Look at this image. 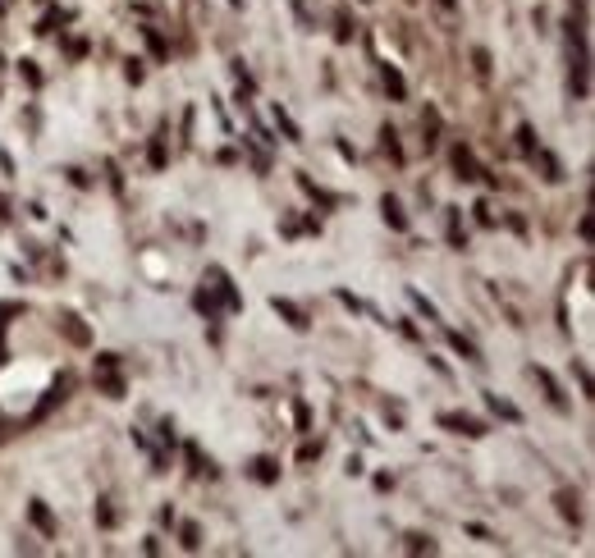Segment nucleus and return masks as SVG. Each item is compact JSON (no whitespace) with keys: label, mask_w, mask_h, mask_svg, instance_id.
I'll return each instance as SVG.
<instances>
[{"label":"nucleus","mask_w":595,"mask_h":558,"mask_svg":"<svg viewBox=\"0 0 595 558\" xmlns=\"http://www.w3.org/2000/svg\"><path fill=\"white\" fill-rule=\"evenodd\" d=\"M193 306H197L206 320H215L220 311H238L243 306V297H238V288H234V279H229L225 265H211V270L202 274V288L193 293Z\"/></svg>","instance_id":"f257e3e1"},{"label":"nucleus","mask_w":595,"mask_h":558,"mask_svg":"<svg viewBox=\"0 0 595 558\" xmlns=\"http://www.w3.org/2000/svg\"><path fill=\"white\" fill-rule=\"evenodd\" d=\"M435 421H440V426L449 430V435H467V439L490 435V430H485V421H476V416H463V412H440Z\"/></svg>","instance_id":"f03ea898"},{"label":"nucleus","mask_w":595,"mask_h":558,"mask_svg":"<svg viewBox=\"0 0 595 558\" xmlns=\"http://www.w3.org/2000/svg\"><path fill=\"white\" fill-rule=\"evenodd\" d=\"M247 476H252L256 485H275L279 481V462L275 458H252L247 462Z\"/></svg>","instance_id":"7ed1b4c3"},{"label":"nucleus","mask_w":595,"mask_h":558,"mask_svg":"<svg viewBox=\"0 0 595 558\" xmlns=\"http://www.w3.org/2000/svg\"><path fill=\"white\" fill-rule=\"evenodd\" d=\"M453 170H458V179H481L485 174L481 165H476L472 147H453Z\"/></svg>","instance_id":"20e7f679"},{"label":"nucleus","mask_w":595,"mask_h":558,"mask_svg":"<svg viewBox=\"0 0 595 558\" xmlns=\"http://www.w3.org/2000/svg\"><path fill=\"white\" fill-rule=\"evenodd\" d=\"M60 329H65V339H69V343H78V348H88V343H92L88 325H83V320H78L74 311H65V316H60Z\"/></svg>","instance_id":"39448f33"},{"label":"nucleus","mask_w":595,"mask_h":558,"mask_svg":"<svg viewBox=\"0 0 595 558\" xmlns=\"http://www.w3.org/2000/svg\"><path fill=\"white\" fill-rule=\"evenodd\" d=\"M531 375H536V380H540V389H545V398H550V403H554V407H559V412H563V407H568V398H563L559 380H554V375L545 371V366H531Z\"/></svg>","instance_id":"423d86ee"},{"label":"nucleus","mask_w":595,"mask_h":558,"mask_svg":"<svg viewBox=\"0 0 595 558\" xmlns=\"http://www.w3.org/2000/svg\"><path fill=\"white\" fill-rule=\"evenodd\" d=\"M28 517H33V526L42 531V536H56V531H60V522L51 517V508H46L42 499H33V504H28Z\"/></svg>","instance_id":"0eeeda50"},{"label":"nucleus","mask_w":595,"mask_h":558,"mask_svg":"<svg viewBox=\"0 0 595 558\" xmlns=\"http://www.w3.org/2000/svg\"><path fill=\"white\" fill-rule=\"evenodd\" d=\"M270 306H275V316H284L293 329H307V316H302V306H293L288 297H270Z\"/></svg>","instance_id":"6e6552de"},{"label":"nucleus","mask_w":595,"mask_h":558,"mask_svg":"<svg viewBox=\"0 0 595 558\" xmlns=\"http://www.w3.org/2000/svg\"><path fill=\"white\" fill-rule=\"evenodd\" d=\"M380 215H385V224H389V229H398V233L408 229V215H403V206H398L394 197H380Z\"/></svg>","instance_id":"1a4fd4ad"},{"label":"nucleus","mask_w":595,"mask_h":558,"mask_svg":"<svg viewBox=\"0 0 595 558\" xmlns=\"http://www.w3.org/2000/svg\"><path fill=\"white\" fill-rule=\"evenodd\" d=\"M380 78H385V92H389L394 101H403V97H408V83H403V74H398L394 65H380Z\"/></svg>","instance_id":"9d476101"},{"label":"nucleus","mask_w":595,"mask_h":558,"mask_svg":"<svg viewBox=\"0 0 595 558\" xmlns=\"http://www.w3.org/2000/svg\"><path fill=\"white\" fill-rule=\"evenodd\" d=\"M19 302H0V366L10 361V348H5V329H10V316H19Z\"/></svg>","instance_id":"9b49d317"},{"label":"nucleus","mask_w":595,"mask_h":558,"mask_svg":"<svg viewBox=\"0 0 595 558\" xmlns=\"http://www.w3.org/2000/svg\"><path fill=\"white\" fill-rule=\"evenodd\" d=\"M485 407H490V412L499 416V421H522V412L513 403H508V398H499V394H485Z\"/></svg>","instance_id":"f8f14e48"},{"label":"nucleus","mask_w":595,"mask_h":558,"mask_svg":"<svg viewBox=\"0 0 595 558\" xmlns=\"http://www.w3.org/2000/svg\"><path fill=\"white\" fill-rule=\"evenodd\" d=\"M97 389H106L111 398H124V380L115 375V366H101L97 371Z\"/></svg>","instance_id":"ddd939ff"},{"label":"nucleus","mask_w":595,"mask_h":558,"mask_svg":"<svg viewBox=\"0 0 595 558\" xmlns=\"http://www.w3.org/2000/svg\"><path fill=\"white\" fill-rule=\"evenodd\" d=\"M554 504H559V513L568 517L573 526L582 522V508H577V494H573V490H559V499H554Z\"/></svg>","instance_id":"4468645a"},{"label":"nucleus","mask_w":595,"mask_h":558,"mask_svg":"<svg viewBox=\"0 0 595 558\" xmlns=\"http://www.w3.org/2000/svg\"><path fill=\"white\" fill-rule=\"evenodd\" d=\"M531 156L540 161V170H545V179H550V183H559V179H563V165L554 161L550 151H540V147H531Z\"/></svg>","instance_id":"2eb2a0df"},{"label":"nucleus","mask_w":595,"mask_h":558,"mask_svg":"<svg viewBox=\"0 0 595 558\" xmlns=\"http://www.w3.org/2000/svg\"><path fill=\"white\" fill-rule=\"evenodd\" d=\"M142 42H147V51H152L156 60H170V46L161 42V33H156V28H142Z\"/></svg>","instance_id":"dca6fc26"},{"label":"nucleus","mask_w":595,"mask_h":558,"mask_svg":"<svg viewBox=\"0 0 595 558\" xmlns=\"http://www.w3.org/2000/svg\"><path fill=\"white\" fill-rule=\"evenodd\" d=\"M449 343H453V348H458V352H463L467 361H485V357H481V348H476L472 339H463V334H453V329H449Z\"/></svg>","instance_id":"f3484780"},{"label":"nucleus","mask_w":595,"mask_h":558,"mask_svg":"<svg viewBox=\"0 0 595 558\" xmlns=\"http://www.w3.org/2000/svg\"><path fill=\"white\" fill-rule=\"evenodd\" d=\"M298 188H302V192H307V197H316V202H320V206H334V197H330V192H325V188H316V183H311V179H307V174H298Z\"/></svg>","instance_id":"a211bd4d"},{"label":"nucleus","mask_w":595,"mask_h":558,"mask_svg":"<svg viewBox=\"0 0 595 558\" xmlns=\"http://www.w3.org/2000/svg\"><path fill=\"white\" fill-rule=\"evenodd\" d=\"M449 243H453V247H467V233H463V220H458V206H449Z\"/></svg>","instance_id":"6ab92c4d"},{"label":"nucleus","mask_w":595,"mask_h":558,"mask_svg":"<svg viewBox=\"0 0 595 558\" xmlns=\"http://www.w3.org/2000/svg\"><path fill=\"white\" fill-rule=\"evenodd\" d=\"M380 142H385L389 161H394V165H403V147H398V133H394V129H380Z\"/></svg>","instance_id":"aec40b11"},{"label":"nucleus","mask_w":595,"mask_h":558,"mask_svg":"<svg viewBox=\"0 0 595 558\" xmlns=\"http://www.w3.org/2000/svg\"><path fill=\"white\" fill-rule=\"evenodd\" d=\"M275 124H279V129H284V138H288V142H302V129H298V124L288 120V115H284V110H279V106H275Z\"/></svg>","instance_id":"412c9836"},{"label":"nucleus","mask_w":595,"mask_h":558,"mask_svg":"<svg viewBox=\"0 0 595 558\" xmlns=\"http://www.w3.org/2000/svg\"><path fill=\"white\" fill-rule=\"evenodd\" d=\"M184 453H188V467H193V476H202V471H211V462L202 458V449H197V444H184Z\"/></svg>","instance_id":"4be33fe9"},{"label":"nucleus","mask_w":595,"mask_h":558,"mask_svg":"<svg viewBox=\"0 0 595 558\" xmlns=\"http://www.w3.org/2000/svg\"><path fill=\"white\" fill-rule=\"evenodd\" d=\"M179 540H184V549H197V545H202L197 522H184V526H179Z\"/></svg>","instance_id":"5701e85b"},{"label":"nucleus","mask_w":595,"mask_h":558,"mask_svg":"<svg viewBox=\"0 0 595 558\" xmlns=\"http://www.w3.org/2000/svg\"><path fill=\"white\" fill-rule=\"evenodd\" d=\"M19 74L28 78V88H42V69H37L33 60H19Z\"/></svg>","instance_id":"b1692460"},{"label":"nucleus","mask_w":595,"mask_h":558,"mask_svg":"<svg viewBox=\"0 0 595 558\" xmlns=\"http://www.w3.org/2000/svg\"><path fill=\"white\" fill-rule=\"evenodd\" d=\"M408 297H412V306H417V311H426V316H430V320H440V311H435V302H430V297H421V293H417V288H412V293H408Z\"/></svg>","instance_id":"393cba45"},{"label":"nucleus","mask_w":595,"mask_h":558,"mask_svg":"<svg viewBox=\"0 0 595 558\" xmlns=\"http://www.w3.org/2000/svg\"><path fill=\"white\" fill-rule=\"evenodd\" d=\"M408 540V554H421V549H426V554H435V545H430L426 536H417V531H412V536H403Z\"/></svg>","instance_id":"a878e982"},{"label":"nucleus","mask_w":595,"mask_h":558,"mask_svg":"<svg viewBox=\"0 0 595 558\" xmlns=\"http://www.w3.org/2000/svg\"><path fill=\"white\" fill-rule=\"evenodd\" d=\"M152 170H165V142H161V138H152Z\"/></svg>","instance_id":"bb28decb"},{"label":"nucleus","mask_w":595,"mask_h":558,"mask_svg":"<svg viewBox=\"0 0 595 558\" xmlns=\"http://www.w3.org/2000/svg\"><path fill=\"white\" fill-rule=\"evenodd\" d=\"M316 458H320V439H316V444H311V439H307V444L298 449V462H316Z\"/></svg>","instance_id":"cd10ccee"},{"label":"nucleus","mask_w":595,"mask_h":558,"mask_svg":"<svg viewBox=\"0 0 595 558\" xmlns=\"http://www.w3.org/2000/svg\"><path fill=\"white\" fill-rule=\"evenodd\" d=\"M60 19H65V14H60V10H51V14L42 19V28H37V33H56V23H60Z\"/></svg>","instance_id":"c85d7f7f"},{"label":"nucleus","mask_w":595,"mask_h":558,"mask_svg":"<svg viewBox=\"0 0 595 558\" xmlns=\"http://www.w3.org/2000/svg\"><path fill=\"white\" fill-rule=\"evenodd\" d=\"M124 74H129V83H142V60H129V69H124Z\"/></svg>","instance_id":"c756f323"},{"label":"nucleus","mask_w":595,"mask_h":558,"mask_svg":"<svg viewBox=\"0 0 595 558\" xmlns=\"http://www.w3.org/2000/svg\"><path fill=\"white\" fill-rule=\"evenodd\" d=\"M577 384H582V394H591V371H586L582 361H577Z\"/></svg>","instance_id":"7c9ffc66"},{"label":"nucleus","mask_w":595,"mask_h":558,"mask_svg":"<svg viewBox=\"0 0 595 558\" xmlns=\"http://www.w3.org/2000/svg\"><path fill=\"white\" fill-rule=\"evenodd\" d=\"M518 138H522V151H531V147H536V133H531L527 124H522V129H518Z\"/></svg>","instance_id":"2f4dec72"},{"label":"nucleus","mask_w":595,"mask_h":558,"mask_svg":"<svg viewBox=\"0 0 595 558\" xmlns=\"http://www.w3.org/2000/svg\"><path fill=\"white\" fill-rule=\"evenodd\" d=\"M334 37H339V42H353V23L339 19V33H334Z\"/></svg>","instance_id":"473e14b6"},{"label":"nucleus","mask_w":595,"mask_h":558,"mask_svg":"<svg viewBox=\"0 0 595 558\" xmlns=\"http://www.w3.org/2000/svg\"><path fill=\"white\" fill-rule=\"evenodd\" d=\"M472 211H476V224H490V206H485V202H476Z\"/></svg>","instance_id":"72a5a7b5"},{"label":"nucleus","mask_w":595,"mask_h":558,"mask_svg":"<svg viewBox=\"0 0 595 558\" xmlns=\"http://www.w3.org/2000/svg\"><path fill=\"white\" fill-rule=\"evenodd\" d=\"M435 5H440V10H458V0H435Z\"/></svg>","instance_id":"f704fd0d"}]
</instances>
